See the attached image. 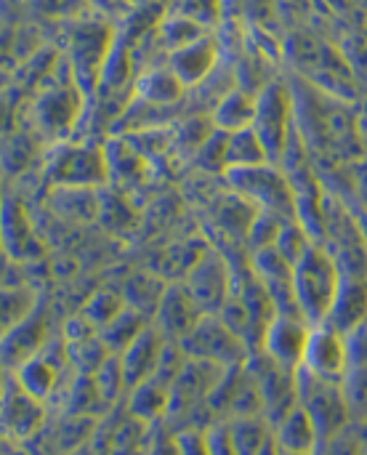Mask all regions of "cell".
<instances>
[{
    "instance_id": "1",
    "label": "cell",
    "mask_w": 367,
    "mask_h": 455,
    "mask_svg": "<svg viewBox=\"0 0 367 455\" xmlns=\"http://www.w3.org/2000/svg\"><path fill=\"white\" fill-rule=\"evenodd\" d=\"M341 280L344 275H341L336 256L331 253L325 243L315 240L293 269L296 301H299L301 315L312 325L328 323L333 304L339 299V291H341Z\"/></svg>"
},
{
    "instance_id": "2",
    "label": "cell",
    "mask_w": 367,
    "mask_h": 455,
    "mask_svg": "<svg viewBox=\"0 0 367 455\" xmlns=\"http://www.w3.org/2000/svg\"><path fill=\"white\" fill-rule=\"evenodd\" d=\"M296 389H299V405L312 416L323 440H328L355 424L344 381H331L307 368H299Z\"/></svg>"
},
{
    "instance_id": "3",
    "label": "cell",
    "mask_w": 367,
    "mask_h": 455,
    "mask_svg": "<svg viewBox=\"0 0 367 455\" xmlns=\"http://www.w3.org/2000/svg\"><path fill=\"white\" fill-rule=\"evenodd\" d=\"M232 189L243 195L248 203H253L259 211L275 213L285 221L296 219V195L291 176L283 165L277 163H264L256 168H243V171H229L227 173ZM299 221V219H296Z\"/></svg>"
},
{
    "instance_id": "4",
    "label": "cell",
    "mask_w": 367,
    "mask_h": 455,
    "mask_svg": "<svg viewBox=\"0 0 367 455\" xmlns=\"http://www.w3.org/2000/svg\"><path fill=\"white\" fill-rule=\"evenodd\" d=\"M45 173L56 189H99L112 181L109 155L96 144H59Z\"/></svg>"
},
{
    "instance_id": "5",
    "label": "cell",
    "mask_w": 367,
    "mask_h": 455,
    "mask_svg": "<svg viewBox=\"0 0 367 455\" xmlns=\"http://www.w3.org/2000/svg\"><path fill=\"white\" fill-rule=\"evenodd\" d=\"M184 355L192 360H203L221 371L240 368L251 360V347L224 323L221 315H205L192 336L181 344Z\"/></svg>"
},
{
    "instance_id": "6",
    "label": "cell",
    "mask_w": 367,
    "mask_h": 455,
    "mask_svg": "<svg viewBox=\"0 0 367 455\" xmlns=\"http://www.w3.org/2000/svg\"><path fill=\"white\" fill-rule=\"evenodd\" d=\"M211 421H240V419H264V400L259 384L245 365L227 371L208 400Z\"/></svg>"
},
{
    "instance_id": "7",
    "label": "cell",
    "mask_w": 367,
    "mask_h": 455,
    "mask_svg": "<svg viewBox=\"0 0 367 455\" xmlns=\"http://www.w3.org/2000/svg\"><path fill=\"white\" fill-rule=\"evenodd\" d=\"M253 128L267 144L269 160L280 165L293 139V99L283 83H269L259 91V109H256Z\"/></svg>"
},
{
    "instance_id": "8",
    "label": "cell",
    "mask_w": 367,
    "mask_h": 455,
    "mask_svg": "<svg viewBox=\"0 0 367 455\" xmlns=\"http://www.w3.org/2000/svg\"><path fill=\"white\" fill-rule=\"evenodd\" d=\"M248 368H251V373L259 384L261 400H264V419L275 427L299 405L296 371L275 363L264 352H253L248 360Z\"/></svg>"
},
{
    "instance_id": "9",
    "label": "cell",
    "mask_w": 367,
    "mask_h": 455,
    "mask_svg": "<svg viewBox=\"0 0 367 455\" xmlns=\"http://www.w3.org/2000/svg\"><path fill=\"white\" fill-rule=\"evenodd\" d=\"M112 56V29L101 21H83L72 32V67L77 85L91 91L99 85L101 72Z\"/></svg>"
},
{
    "instance_id": "10",
    "label": "cell",
    "mask_w": 367,
    "mask_h": 455,
    "mask_svg": "<svg viewBox=\"0 0 367 455\" xmlns=\"http://www.w3.org/2000/svg\"><path fill=\"white\" fill-rule=\"evenodd\" d=\"M312 323L304 315H285L277 312L272 317V323L267 325V333L261 339V349L267 357H272L275 363L299 371L304 365L307 357V347L312 339Z\"/></svg>"
},
{
    "instance_id": "11",
    "label": "cell",
    "mask_w": 367,
    "mask_h": 455,
    "mask_svg": "<svg viewBox=\"0 0 367 455\" xmlns=\"http://www.w3.org/2000/svg\"><path fill=\"white\" fill-rule=\"evenodd\" d=\"M184 285L189 288V293L195 296V301L203 307L205 315H219L227 307L229 296H232L235 272H229V264H227V259L221 253L208 251L187 272Z\"/></svg>"
},
{
    "instance_id": "12",
    "label": "cell",
    "mask_w": 367,
    "mask_h": 455,
    "mask_svg": "<svg viewBox=\"0 0 367 455\" xmlns=\"http://www.w3.org/2000/svg\"><path fill=\"white\" fill-rule=\"evenodd\" d=\"M301 368H307L323 379H331V381H347V376L352 371V352H349L347 333L331 323L315 325Z\"/></svg>"
},
{
    "instance_id": "13",
    "label": "cell",
    "mask_w": 367,
    "mask_h": 455,
    "mask_svg": "<svg viewBox=\"0 0 367 455\" xmlns=\"http://www.w3.org/2000/svg\"><path fill=\"white\" fill-rule=\"evenodd\" d=\"M205 317L203 307L195 301V296L189 293V288L184 283H171L165 288V296L152 317V325L171 341V344H184L192 331L200 325V320Z\"/></svg>"
},
{
    "instance_id": "14",
    "label": "cell",
    "mask_w": 367,
    "mask_h": 455,
    "mask_svg": "<svg viewBox=\"0 0 367 455\" xmlns=\"http://www.w3.org/2000/svg\"><path fill=\"white\" fill-rule=\"evenodd\" d=\"M45 405L35 395H29L16 376L5 381L3 389V432L13 443H29L45 427Z\"/></svg>"
},
{
    "instance_id": "15",
    "label": "cell",
    "mask_w": 367,
    "mask_h": 455,
    "mask_svg": "<svg viewBox=\"0 0 367 455\" xmlns=\"http://www.w3.org/2000/svg\"><path fill=\"white\" fill-rule=\"evenodd\" d=\"M168 339L149 325L136 341H131L123 352H120V365H123V376H125V387L128 392L144 381H149L152 376H157L165 349H168Z\"/></svg>"
},
{
    "instance_id": "16",
    "label": "cell",
    "mask_w": 367,
    "mask_h": 455,
    "mask_svg": "<svg viewBox=\"0 0 367 455\" xmlns=\"http://www.w3.org/2000/svg\"><path fill=\"white\" fill-rule=\"evenodd\" d=\"M67 357H69V352L53 355V347H45L40 355H35L32 360L19 365L13 371V376L29 395H35L43 403H51L64 384V360Z\"/></svg>"
},
{
    "instance_id": "17",
    "label": "cell",
    "mask_w": 367,
    "mask_h": 455,
    "mask_svg": "<svg viewBox=\"0 0 367 455\" xmlns=\"http://www.w3.org/2000/svg\"><path fill=\"white\" fill-rule=\"evenodd\" d=\"M80 85H53L35 107L37 125L51 136L67 133L80 112Z\"/></svg>"
},
{
    "instance_id": "18",
    "label": "cell",
    "mask_w": 367,
    "mask_h": 455,
    "mask_svg": "<svg viewBox=\"0 0 367 455\" xmlns=\"http://www.w3.org/2000/svg\"><path fill=\"white\" fill-rule=\"evenodd\" d=\"M45 347H48V323H45V315L43 312H32L24 323H19L11 331H5V336H3L5 365H11L16 371L19 365H24L35 355H40Z\"/></svg>"
},
{
    "instance_id": "19",
    "label": "cell",
    "mask_w": 367,
    "mask_h": 455,
    "mask_svg": "<svg viewBox=\"0 0 367 455\" xmlns=\"http://www.w3.org/2000/svg\"><path fill=\"white\" fill-rule=\"evenodd\" d=\"M171 395H173V384L160 376H152L149 381H144L128 392V405H125L128 416L133 421H141L144 427H157L168 416Z\"/></svg>"
},
{
    "instance_id": "20",
    "label": "cell",
    "mask_w": 367,
    "mask_h": 455,
    "mask_svg": "<svg viewBox=\"0 0 367 455\" xmlns=\"http://www.w3.org/2000/svg\"><path fill=\"white\" fill-rule=\"evenodd\" d=\"M219 64V43L213 37H200L197 43L171 53V69L187 88L205 83Z\"/></svg>"
},
{
    "instance_id": "21",
    "label": "cell",
    "mask_w": 367,
    "mask_h": 455,
    "mask_svg": "<svg viewBox=\"0 0 367 455\" xmlns=\"http://www.w3.org/2000/svg\"><path fill=\"white\" fill-rule=\"evenodd\" d=\"M275 440L280 453L291 455H317L323 445L317 424L301 405H296L283 421L275 424Z\"/></svg>"
},
{
    "instance_id": "22",
    "label": "cell",
    "mask_w": 367,
    "mask_h": 455,
    "mask_svg": "<svg viewBox=\"0 0 367 455\" xmlns=\"http://www.w3.org/2000/svg\"><path fill=\"white\" fill-rule=\"evenodd\" d=\"M256 109H259V93H251L245 88H232L219 99L213 109V128L227 133L253 128Z\"/></svg>"
},
{
    "instance_id": "23",
    "label": "cell",
    "mask_w": 367,
    "mask_h": 455,
    "mask_svg": "<svg viewBox=\"0 0 367 455\" xmlns=\"http://www.w3.org/2000/svg\"><path fill=\"white\" fill-rule=\"evenodd\" d=\"M367 320V277H344L339 299L333 304V312L328 317L331 325H336L344 333H352L357 325Z\"/></svg>"
},
{
    "instance_id": "24",
    "label": "cell",
    "mask_w": 367,
    "mask_h": 455,
    "mask_svg": "<svg viewBox=\"0 0 367 455\" xmlns=\"http://www.w3.org/2000/svg\"><path fill=\"white\" fill-rule=\"evenodd\" d=\"M272 163L267 144L261 141L256 128H245V131H235L229 133L227 141V173L229 171H243V168H256Z\"/></svg>"
},
{
    "instance_id": "25",
    "label": "cell",
    "mask_w": 367,
    "mask_h": 455,
    "mask_svg": "<svg viewBox=\"0 0 367 455\" xmlns=\"http://www.w3.org/2000/svg\"><path fill=\"white\" fill-rule=\"evenodd\" d=\"M184 88L187 85L179 80V75L171 67L168 69H152V72H147L139 80V96L147 104H155V107H165V104L181 101Z\"/></svg>"
},
{
    "instance_id": "26",
    "label": "cell",
    "mask_w": 367,
    "mask_h": 455,
    "mask_svg": "<svg viewBox=\"0 0 367 455\" xmlns=\"http://www.w3.org/2000/svg\"><path fill=\"white\" fill-rule=\"evenodd\" d=\"M165 288H168V285H163L160 277L136 275V277L128 280L123 296H125V304H128L131 309H136V312H141V315H147V317L152 320L155 312H157V307H160V301H163V296H165Z\"/></svg>"
},
{
    "instance_id": "27",
    "label": "cell",
    "mask_w": 367,
    "mask_h": 455,
    "mask_svg": "<svg viewBox=\"0 0 367 455\" xmlns=\"http://www.w3.org/2000/svg\"><path fill=\"white\" fill-rule=\"evenodd\" d=\"M160 37H163V43H165V45L171 48V53H173V51L187 48V45L197 43L200 37H205V27L197 24V21H192V19H187V16L168 13V16L163 19V24H160Z\"/></svg>"
},
{
    "instance_id": "28",
    "label": "cell",
    "mask_w": 367,
    "mask_h": 455,
    "mask_svg": "<svg viewBox=\"0 0 367 455\" xmlns=\"http://www.w3.org/2000/svg\"><path fill=\"white\" fill-rule=\"evenodd\" d=\"M171 13H179V16H187L203 27H211L221 19L224 13V3L221 0H173L171 5Z\"/></svg>"
},
{
    "instance_id": "29",
    "label": "cell",
    "mask_w": 367,
    "mask_h": 455,
    "mask_svg": "<svg viewBox=\"0 0 367 455\" xmlns=\"http://www.w3.org/2000/svg\"><path fill=\"white\" fill-rule=\"evenodd\" d=\"M363 451H365L363 429H360V424H352V427H347L344 432H339V435L323 440L317 455H363Z\"/></svg>"
},
{
    "instance_id": "30",
    "label": "cell",
    "mask_w": 367,
    "mask_h": 455,
    "mask_svg": "<svg viewBox=\"0 0 367 455\" xmlns=\"http://www.w3.org/2000/svg\"><path fill=\"white\" fill-rule=\"evenodd\" d=\"M344 387H347V395H349L355 424H367V365L352 368Z\"/></svg>"
},
{
    "instance_id": "31",
    "label": "cell",
    "mask_w": 367,
    "mask_h": 455,
    "mask_svg": "<svg viewBox=\"0 0 367 455\" xmlns=\"http://www.w3.org/2000/svg\"><path fill=\"white\" fill-rule=\"evenodd\" d=\"M144 455H184L181 445H179V435L171 427L157 424L149 443H147V453Z\"/></svg>"
},
{
    "instance_id": "32",
    "label": "cell",
    "mask_w": 367,
    "mask_h": 455,
    "mask_svg": "<svg viewBox=\"0 0 367 455\" xmlns=\"http://www.w3.org/2000/svg\"><path fill=\"white\" fill-rule=\"evenodd\" d=\"M176 435H179V445H181L184 455H211L205 429H181Z\"/></svg>"
},
{
    "instance_id": "33",
    "label": "cell",
    "mask_w": 367,
    "mask_h": 455,
    "mask_svg": "<svg viewBox=\"0 0 367 455\" xmlns=\"http://www.w3.org/2000/svg\"><path fill=\"white\" fill-rule=\"evenodd\" d=\"M280 455H291V453H280Z\"/></svg>"
}]
</instances>
